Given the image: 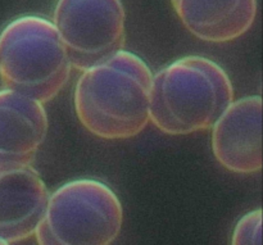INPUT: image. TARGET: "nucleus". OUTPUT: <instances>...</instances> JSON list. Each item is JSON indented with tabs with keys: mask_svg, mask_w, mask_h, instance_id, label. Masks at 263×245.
<instances>
[{
	"mask_svg": "<svg viewBox=\"0 0 263 245\" xmlns=\"http://www.w3.org/2000/svg\"><path fill=\"white\" fill-rule=\"evenodd\" d=\"M152 74L148 64L121 50L82 71L74 89V110L81 125L105 140H125L151 122Z\"/></svg>",
	"mask_w": 263,
	"mask_h": 245,
	"instance_id": "1",
	"label": "nucleus"
},
{
	"mask_svg": "<svg viewBox=\"0 0 263 245\" xmlns=\"http://www.w3.org/2000/svg\"><path fill=\"white\" fill-rule=\"evenodd\" d=\"M233 102L225 69L212 59L189 55L153 74L149 118L167 135H190L212 128Z\"/></svg>",
	"mask_w": 263,
	"mask_h": 245,
	"instance_id": "2",
	"label": "nucleus"
},
{
	"mask_svg": "<svg viewBox=\"0 0 263 245\" xmlns=\"http://www.w3.org/2000/svg\"><path fill=\"white\" fill-rule=\"evenodd\" d=\"M71 69L51 21L22 15L0 32V79L5 89L45 104L63 90Z\"/></svg>",
	"mask_w": 263,
	"mask_h": 245,
	"instance_id": "3",
	"label": "nucleus"
},
{
	"mask_svg": "<svg viewBox=\"0 0 263 245\" xmlns=\"http://www.w3.org/2000/svg\"><path fill=\"white\" fill-rule=\"evenodd\" d=\"M122 222L117 194L104 182L80 179L49 195L35 236L37 245H112Z\"/></svg>",
	"mask_w": 263,
	"mask_h": 245,
	"instance_id": "4",
	"label": "nucleus"
},
{
	"mask_svg": "<svg viewBox=\"0 0 263 245\" xmlns=\"http://www.w3.org/2000/svg\"><path fill=\"white\" fill-rule=\"evenodd\" d=\"M51 22L72 68L80 72L125 48L126 12L121 0H58Z\"/></svg>",
	"mask_w": 263,
	"mask_h": 245,
	"instance_id": "5",
	"label": "nucleus"
},
{
	"mask_svg": "<svg viewBox=\"0 0 263 245\" xmlns=\"http://www.w3.org/2000/svg\"><path fill=\"white\" fill-rule=\"evenodd\" d=\"M212 150L228 171L253 175L262 169V98L234 100L212 127Z\"/></svg>",
	"mask_w": 263,
	"mask_h": 245,
	"instance_id": "6",
	"label": "nucleus"
},
{
	"mask_svg": "<svg viewBox=\"0 0 263 245\" xmlns=\"http://www.w3.org/2000/svg\"><path fill=\"white\" fill-rule=\"evenodd\" d=\"M48 130L44 104L9 89L0 90V172L31 166Z\"/></svg>",
	"mask_w": 263,
	"mask_h": 245,
	"instance_id": "7",
	"label": "nucleus"
},
{
	"mask_svg": "<svg viewBox=\"0 0 263 245\" xmlns=\"http://www.w3.org/2000/svg\"><path fill=\"white\" fill-rule=\"evenodd\" d=\"M49 195L45 182L31 166L0 172V238L13 244L35 235Z\"/></svg>",
	"mask_w": 263,
	"mask_h": 245,
	"instance_id": "8",
	"label": "nucleus"
},
{
	"mask_svg": "<svg viewBox=\"0 0 263 245\" xmlns=\"http://www.w3.org/2000/svg\"><path fill=\"white\" fill-rule=\"evenodd\" d=\"M171 4L193 36L212 44L241 37L257 17V0H171Z\"/></svg>",
	"mask_w": 263,
	"mask_h": 245,
	"instance_id": "9",
	"label": "nucleus"
},
{
	"mask_svg": "<svg viewBox=\"0 0 263 245\" xmlns=\"http://www.w3.org/2000/svg\"><path fill=\"white\" fill-rule=\"evenodd\" d=\"M262 210H254L244 215L236 222L231 245H262Z\"/></svg>",
	"mask_w": 263,
	"mask_h": 245,
	"instance_id": "10",
	"label": "nucleus"
},
{
	"mask_svg": "<svg viewBox=\"0 0 263 245\" xmlns=\"http://www.w3.org/2000/svg\"><path fill=\"white\" fill-rule=\"evenodd\" d=\"M0 245H10L9 243H8L7 240H4V239L0 238Z\"/></svg>",
	"mask_w": 263,
	"mask_h": 245,
	"instance_id": "11",
	"label": "nucleus"
}]
</instances>
